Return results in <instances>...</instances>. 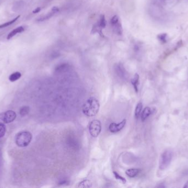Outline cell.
Segmentation results:
<instances>
[{
  "mask_svg": "<svg viewBox=\"0 0 188 188\" xmlns=\"http://www.w3.org/2000/svg\"><path fill=\"white\" fill-rule=\"evenodd\" d=\"M100 107L99 101L96 98L91 97L84 103L82 111L87 117H94L98 114Z\"/></svg>",
  "mask_w": 188,
  "mask_h": 188,
  "instance_id": "cell-1",
  "label": "cell"
},
{
  "mask_svg": "<svg viewBox=\"0 0 188 188\" xmlns=\"http://www.w3.org/2000/svg\"><path fill=\"white\" fill-rule=\"evenodd\" d=\"M33 136L30 132L21 131L17 133L15 137L16 143L20 147H25L28 146L32 140Z\"/></svg>",
  "mask_w": 188,
  "mask_h": 188,
  "instance_id": "cell-2",
  "label": "cell"
},
{
  "mask_svg": "<svg viewBox=\"0 0 188 188\" xmlns=\"http://www.w3.org/2000/svg\"><path fill=\"white\" fill-rule=\"evenodd\" d=\"M173 158V152L171 150H166L160 156L159 160V169L164 171L168 167Z\"/></svg>",
  "mask_w": 188,
  "mask_h": 188,
  "instance_id": "cell-3",
  "label": "cell"
},
{
  "mask_svg": "<svg viewBox=\"0 0 188 188\" xmlns=\"http://www.w3.org/2000/svg\"><path fill=\"white\" fill-rule=\"evenodd\" d=\"M101 123L99 120H94L89 124V133L93 137H97L101 133Z\"/></svg>",
  "mask_w": 188,
  "mask_h": 188,
  "instance_id": "cell-4",
  "label": "cell"
},
{
  "mask_svg": "<svg viewBox=\"0 0 188 188\" xmlns=\"http://www.w3.org/2000/svg\"><path fill=\"white\" fill-rule=\"evenodd\" d=\"M17 114L13 110H8L7 112L0 114V124H9L13 122L16 118Z\"/></svg>",
  "mask_w": 188,
  "mask_h": 188,
  "instance_id": "cell-5",
  "label": "cell"
},
{
  "mask_svg": "<svg viewBox=\"0 0 188 188\" xmlns=\"http://www.w3.org/2000/svg\"><path fill=\"white\" fill-rule=\"evenodd\" d=\"M111 24L114 32L118 35H122L123 33V29L119 21V18L117 16H114L111 20Z\"/></svg>",
  "mask_w": 188,
  "mask_h": 188,
  "instance_id": "cell-6",
  "label": "cell"
},
{
  "mask_svg": "<svg viewBox=\"0 0 188 188\" xmlns=\"http://www.w3.org/2000/svg\"><path fill=\"white\" fill-rule=\"evenodd\" d=\"M126 119H123L121 122L118 124L116 123H112L110 124L109 126V130L112 133H116L119 132L125 127L126 125Z\"/></svg>",
  "mask_w": 188,
  "mask_h": 188,
  "instance_id": "cell-7",
  "label": "cell"
},
{
  "mask_svg": "<svg viewBox=\"0 0 188 188\" xmlns=\"http://www.w3.org/2000/svg\"><path fill=\"white\" fill-rule=\"evenodd\" d=\"M115 71L117 75L122 79H126L127 76V72L123 65L122 64H117L115 66Z\"/></svg>",
  "mask_w": 188,
  "mask_h": 188,
  "instance_id": "cell-8",
  "label": "cell"
},
{
  "mask_svg": "<svg viewBox=\"0 0 188 188\" xmlns=\"http://www.w3.org/2000/svg\"><path fill=\"white\" fill-rule=\"evenodd\" d=\"M152 113H153V111L151 108L149 107L145 108L141 114V119L142 122H145L148 117L150 116Z\"/></svg>",
  "mask_w": 188,
  "mask_h": 188,
  "instance_id": "cell-9",
  "label": "cell"
},
{
  "mask_svg": "<svg viewBox=\"0 0 188 188\" xmlns=\"http://www.w3.org/2000/svg\"><path fill=\"white\" fill-rule=\"evenodd\" d=\"M139 74H135L133 78L131 79V82L133 86L134 89L136 93L139 91Z\"/></svg>",
  "mask_w": 188,
  "mask_h": 188,
  "instance_id": "cell-10",
  "label": "cell"
},
{
  "mask_svg": "<svg viewBox=\"0 0 188 188\" xmlns=\"http://www.w3.org/2000/svg\"><path fill=\"white\" fill-rule=\"evenodd\" d=\"M140 171L141 169L138 168H131L126 170V174L129 178H134L139 174Z\"/></svg>",
  "mask_w": 188,
  "mask_h": 188,
  "instance_id": "cell-11",
  "label": "cell"
},
{
  "mask_svg": "<svg viewBox=\"0 0 188 188\" xmlns=\"http://www.w3.org/2000/svg\"><path fill=\"white\" fill-rule=\"evenodd\" d=\"M58 11H59V8H58V7H53L50 13H48V14H46L45 16H44V17L41 18L40 19H39L38 21L41 22L44 21L46 20V19H49V18H50L51 17L53 16V15H54L55 13H56L58 12Z\"/></svg>",
  "mask_w": 188,
  "mask_h": 188,
  "instance_id": "cell-12",
  "label": "cell"
},
{
  "mask_svg": "<svg viewBox=\"0 0 188 188\" xmlns=\"http://www.w3.org/2000/svg\"><path fill=\"white\" fill-rule=\"evenodd\" d=\"M24 31V28L22 26L19 27L17 28L14 29V30H13L12 31L10 32V33L8 34V35L7 36V39L8 40H9L10 39L13 38L14 36H16L17 34L22 33L23 31Z\"/></svg>",
  "mask_w": 188,
  "mask_h": 188,
  "instance_id": "cell-13",
  "label": "cell"
},
{
  "mask_svg": "<svg viewBox=\"0 0 188 188\" xmlns=\"http://www.w3.org/2000/svg\"><path fill=\"white\" fill-rule=\"evenodd\" d=\"M106 26V21L105 19V16L102 15L100 17L99 22L97 24V27L96 28H97V31H99V30L101 31L102 29L104 28Z\"/></svg>",
  "mask_w": 188,
  "mask_h": 188,
  "instance_id": "cell-14",
  "label": "cell"
},
{
  "mask_svg": "<svg viewBox=\"0 0 188 188\" xmlns=\"http://www.w3.org/2000/svg\"><path fill=\"white\" fill-rule=\"evenodd\" d=\"M143 105L142 103L139 102L138 103V104L136 105V107L135 108V117L136 119H138L139 116L140 115L141 112L142 111L143 109Z\"/></svg>",
  "mask_w": 188,
  "mask_h": 188,
  "instance_id": "cell-15",
  "label": "cell"
},
{
  "mask_svg": "<svg viewBox=\"0 0 188 188\" xmlns=\"http://www.w3.org/2000/svg\"><path fill=\"white\" fill-rule=\"evenodd\" d=\"M21 76V74L19 72H16L13 74H11L9 77V80L11 82H14L19 80Z\"/></svg>",
  "mask_w": 188,
  "mask_h": 188,
  "instance_id": "cell-16",
  "label": "cell"
},
{
  "mask_svg": "<svg viewBox=\"0 0 188 188\" xmlns=\"http://www.w3.org/2000/svg\"><path fill=\"white\" fill-rule=\"evenodd\" d=\"M30 112V108L28 106H23L19 110V114L22 117H25Z\"/></svg>",
  "mask_w": 188,
  "mask_h": 188,
  "instance_id": "cell-17",
  "label": "cell"
},
{
  "mask_svg": "<svg viewBox=\"0 0 188 188\" xmlns=\"http://www.w3.org/2000/svg\"><path fill=\"white\" fill-rule=\"evenodd\" d=\"M78 188H90L91 187V183L89 180H84L79 184Z\"/></svg>",
  "mask_w": 188,
  "mask_h": 188,
  "instance_id": "cell-18",
  "label": "cell"
},
{
  "mask_svg": "<svg viewBox=\"0 0 188 188\" xmlns=\"http://www.w3.org/2000/svg\"><path fill=\"white\" fill-rule=\"evenodd\" d=\"M19 17H20V16H18L16 17L14 19H13L12 21H11L5 23H3V24H1V25H0V29L6 28V27H7L10 26L11 24H13L17 20H18V19L19 18Z\"/></svg>",
  "mask_w": 188,
  "mask_h": 188,
  "instance_id": "cell-19",
  "label": "cell"
},
{
  "mask_svg": "<svg viewBox=\"0 0 188 188\" xmlns=\"http://www.w3.org/2000/svg\"><path fill=\"white\" fill-rule=\"evenodd\" d=\"M113 173L114 174V177H115V178L117 180H118L119 181H121L122 183L123 184L126 183V179L124 178V177H123V176H120V175L117 173V171H113Z\"/></svg>",
  "mask_w": 188,
  "mask_h": 188,
  "instance_id": "cell-20",
  "label": "cell"
},
{
  "mask_svg": "<svg viewBox=\"0 0 188 188\" xmlns=\"http://www.w3.org/2000/svg\"><path fill=\"white\" fill-rule=\"evenodd\" d=\"M6 132V126L3 124H0V138L5 136Z\"/></svg>",
  "mask_w": 188,
  "mask_h": 188,
  "instance_id": "cell-21",
  "label": "cell"
},
{
  "mask_svg": "<svg viewBox=\"0 0 188 188\" xmlns=\"http://www.w3.org/2000/svg\"><path fill=\"white\" fill-rule=\"evenodd\" d=\"M166 38H167V35L166 34H162L161 35H159L158 36V38L160 40V41H161L162 42H164V41H166Z\"/></svg>",
  "mask_w": 188,
  "mask_h": 188,
  "instance_id": "cell-22",
  "label": "cell"
},
{
  "mask_svg": "<svg viewBox=\"0 0 188 188\" xmlns=\"http://www.w3.org/2000/svg\"><path fill=\"white\" fill-rule=\"evenodd\" d=\"M67 182H68V181H67V180L63 179V180H61V181L59 182L58 184H59V185H63L64 184L67 183Z\"/></svg>",
  "mask_w": 188,
  "mask_h": 188,
  "instance_id": "cell-23",
  "label": "cell"
},
{
  "mask_svg": "<svg viewBox=\"0 0 188 188\" xmlns=\"http://www.w3.org/2000/svg\"><path fill=\"white\" fill-rule=\"evenodd\" d=\"M40 7H38V8H36L35 10H34L33 11V13H39V12H40Z\"/></svg>",
  "mask_w": 188,
  "mask_h": 188,
  "instance_id": "cell-24",
  "label": "cell"
},
{
  "mask_svg": "<svg viewBox=\"0 0 188 188\" xmlns=\"http://www.w3.org/2000/svg\"><path fill=\"white\" fill-rule=\"evenodd\" d=\"M184 188H188V181L186 183V184L184 186Z\"/></svg>",
  "mask_w": 188,
  "mask_h": 188,
  "instance_id": "cell-25",
  "label": "cell"
}]
</instances>
